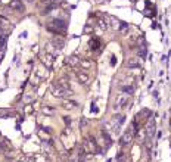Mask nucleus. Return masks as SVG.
I'll use <instances>...</instances> for the list:
<instances>
[{
    "instance_id": "39448f33",
    "label": "nucleus",
    "mask_w": 171,
    "mask_h": 162,
    "mask_svg": "<svg viewBox=\"0 0 171 162\" xmlns=\"http://www.w3.org/2000/svg\"><path fill=\"white\" fill-rule=\"evenodd\" d=\"M75 75H77L78 81H80L81 84H87V83H89V75L86 74L84 71H75Z\"/></svg>"
},
{
    "instance_id": "5701e85b",
    "label": "nucleus",
    "mask_w": 171,
    "mask_h": 162,
    "mask_svg": "<svg viewBox=\"0 0 171 162\" xmlns=\"http://www.w3.org/2000/svg\"><path fill=\"white\" fill-rule=\"evenodd\" d=\"M28 2H33V0H28Z\"/></svg>"
},
{
    "instance_id": "ddd939ff",
    "label": "nucleus",
    "mask_w": 171,
    "mask_h": 162,
    "mask_svg": "<svg viewBox=\"0 0 171 162\" xmlns=\"http://www.w3.org/2000/svg\"><path fill=\"white\" fill-rule=\"evenodd\" d=\"M90 47H92V50H97V49L100 47V43H99V40H96V38L90 40Z\"/></svg>"
},
{
    "instance_id": "0eeeda50",
    "label": "nucleus",
    "mask_w": 171,
    "mask_h": 162,
    "mask_svg": "<svg viewBox=\"0 0 171 162\" xmlns=\"http://www.w3.org/2000/svg\"><path fill=\"white\" fill-rule=\"evenodd\" d=\"M9 6L12 9H15V10H18V12H24V5H22L21 0H12Z\"/></svg>"
},
{
    "instance_id": "6e6552de",
    "label": "nucleus",
    "mask_w": 171,
    "mask_h": 162,
    "mask_svg": "<svg viewBox=\"0 0 171 162\" xmlns=\"http://www.w3.org/2000/svg\"><path fill=\"white\" fill-rule=\"evenodd\" d=\"M128 102V96L126 94V96H118V99H117V109L120 108V106H126V103Z\"/></svg>"
},
{
    "instance_id": "f03ea898",
    "label": "nucleus",
    "mask_w": 171,
    "mask_h": 162,
    "mask_svg": "<svg viewBox=\"0 0 171 162\" xmlns=\"http://www.w3.org/2000/svg\"><path fill=\"white\" fill-rule=\"evenodd\" d=\"M47 30L58 35H64L67 31V22L62 21V19H52L50 24L47 25Z\"/></svg>"
},
{
    "instance_id": "9d476101",
    "label": "nucleus",
    "mask_w": 171,
    "mask_h": 162,
    "mask_svg": "<svg viewBox=\"0 0 171 162\" xmlns=\"http://www.w3.org/2000/svg\"><path fill=\"white\" fill-rule=\"evenodd\" d=\"M52 44H56V49H62L64 46H65V41L62 40V38H53V41H52Z\"/></svg>"
},
{
    "instance_id": "4468645a",
    "label": "nucleus",
    "mask_w": 171,
    "mask_h": 162,
    "mask_svg": "<svg viewBox=\"0 0 171 162\" xmlns=\"http://www.w3.org/2000/svg\"><path fill=\"white\" fill-rule=\"evenodd\" d=\"M33 162H47V158L43 155H35L33 156Z\"/></svg>"
},
{
    "instance_id": "6ab92c4d",
    "label": "nucleus",
    "mask_w": 171,
    "mask_h": 162,
    "mask_svg": "<svg viewBox=\"0 0 171 162\" xmlns=\"http://www.w3.org/2000/svg\"><path fill=\"white\" fill-rule=\"evenodd\" d=\"M25 112H28V113H31V112H33V108H31V106H28V108H25Z\"/></svg>"
},
{
    "instance_id": "a211bd4d",
    "label": "nucleus",
    "mask_w": 171,
    "mask_h": 162,
    "mask_svg": "<svg viewBox=\"0 0 171 162\" xmlns=\"http://www.w3.org/2000/svg\"><path fill=\"white\" fill-rule=\"evenodd\" d=\"M84 33H92V27H90V25L84 27Z\"/></svg>"
},
{
    "instance_id": "f257e3e1",
    "label": "nucleus",
    "mask_w": 171,
    "mask_h": 162,
    "mask_svg": "<svg viewBox=\"0 0 171 162\" xmlns=\"http://www.w3.org/2000/svg\"><path fill=\"white\" fill-rule=\"evenodd\" d=\"M50 92L55 97H62V99H65V97H68V96L72 94L68 85L60 83V81H55V83L50 85Z\"/></svg>"
},
{
    "instance_id": "423d86ee",
    "label": "nucleus",
    "mask_w": 171,
    "mask_h": 162,
    "mask_svg": "<svg viewBox=\"0 0 171 162\" xmlns=\"http://www.w3.org/2000/svg\"><path fill=\"white\" fill-rule=\"evenodd\" d=\"M78 103L77 102H72V100H68V99H64L62 100V108L64 109H74V108H77Z\"/></svg>"
},
{
    "instance_id": "dca6fc26",
    "label": "nucleus",
    "mask_w": 171,
    "mask_h": 162,
    "mask_svg": "<svg viewBox=\"0 0 171 162\" xmlns=\"http://www.w3.org/2000/svg\"><path fill=\"white\" fill-rule=\"evenodd\" d=\"M81 65H83V67H84L86 69L92 68V60H89V59H83V60H81Z\"/></svg>"
},
{
    "instance_id": "20e7f679",
    "label": "nucleus",
    "mask_w": 171,
    "mask_h": 162,
    "mask_svg": "<svg viewBox=\"0 0 171 162\" xmlns=\"http://www.w3.org/2000/svg\"><path fill=\"white\" fill-rule=\"evenodd\" d=\"M155 127H156V124H155V120L154 118H151L149 122H147V125L145 128V133H146V139L147 140H152V137L155 134Z\"/></svg>"
},
{
    "instance_id": "f8f14e48",
    "label": "nucleus",
    "mask_w": 171,
    "mask_h": 162,
    "mask_svg": "<svg viewBox=\"0 0 171 162\" xmlns=\"http://www.w3.org/2000/svg\"><path fill=\"white\" fill-rule=\"evenodd\" d=\"M112 121H114V122H117L118 125H122V122L126 121V117H124V115H115Z\"/></svg>"
},
{
    "instance_id": "9b49d317",
    "label": "nucleus",
    "mask_w": 171,
    "mask_h": 162,
    "mask_svg": "<svg viewBox=\"0 0 171 162\" xmlns=\"http://www.w3.org/2000/svg\"><path fill=\"white\" fill-rule=\"evenodd\" d=\"M121 90L124 92V93L127 94V96H130V94L134 92V88H133V85H121Z\"/></svg>"
},
{
    "instance_id": "7ed1b4c3",
    "label": "nucleus",
    "mask_w": 171,
    "mask_h": 162,
    "mask_svg": "<svg viewBox=\"0 0 171 162\" xmlns=\"http://www.w3.org/2000/svg\"><path fill=\"white\" fill-rule=\"evenodd\" d=\"M84 147H86V152H89V153H96V152L99 150L97 143L94 142L93 137H89V139H86V140H84Z\"/></svg>"
},
{
    "instance_id": "2eb2a0df",
    "label": "nucleus",
    "mask_w": 171,
    "mask_h": 162,
    "mask_svg": "<svg viewBox=\"0 0 171 162\" xmlns=\"http://www.w3.org/2000/svg\"><path fill=\"white\" fill-rule=\"evenodd\" d=\"M68 63L71 65V67H75V65L78 63L77 56H69V58H68Z\"/></svg>"
},
{
    "instance_id": "aec40b11",
    "label": "nucleus",
    "mask_w": 171,
    "mask_h": 162,
    "mask_svg": "<svg viewBox=\"0 0 171 162\" xmlns=\"http://www.w3.org/2000/svg\"><path fill=\"white\" fill-rule=\"evenodd\" d=\"M55 0H42V3H53Z\"/></svg>"
},
{
    "instance_id": "1a4fd4ad",
    "label": "nucleus",
    "mask_w": 171,
    "mask_h": 162,
    "mask_svg": "<svg viewBox=\"0 0 171 162\" xmlns=\"http://www.w3.org/2000/svg\"><path fill=\"white\" fill-rule=\"evenodd\" d=\"M128 68H139L140 67V62H139V59L137 58H130L127 62Z\"/></svg>"
},
{
    "instance_id": "f3484780",
    "label": "nucleus",
    "mask_w": 171,
    "mask_h": 162,
    "mask_svg": "<svg viewBox=\"0 0 171 162\" xmlns=\"http://www.w3.org/2000/svg\"><path fill=\"white\" fill-rule=\"evenodd\" d=\"M43 112H44L46 115H52V113L55 112V109H53V108H49V106H43Z\"/></svg>"
},
{
    "instance_id": "412c9836",
    "label": "nucleus",
    "mask_w": 171,
    "mask_h": 162,
    "mask_svg": "<svg viewBox=\"0 0 171 162\" xmlns=\"http://www.w3.org/2000/svg\"><path fill=\"white\" fill-rule=\"evenodd\" d=\"M84 124H87V121L83 118V120H81V127H84Z\"/></svg>"
},
{
    "instance_id": "4be33fe9",
    "label": "nucleus",
    "mask_w": 171,
    "mask_h": 162,
    "mask_svg": "<svg viewBox=\"0 0 171 162\" xmlns=\"http://www.w3.org/2000/svg\"><path fill=\"white\" fill-rule=\"evenodd\" d=\"M94 2H96V3H103L105 0H94Z\"/></svg>"
}]
</instances>
